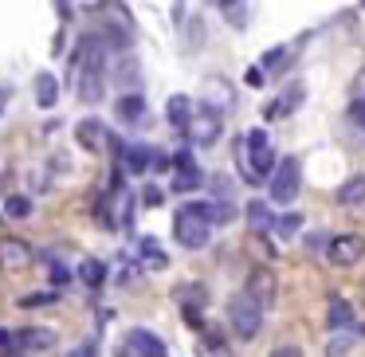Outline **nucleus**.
Returning a JSON list of instances; mask_svg holds the SVG:
<instances>
[{
  "label": "nucleus",
  "mask_w": 365,
  "mask_h": 357,
  "mask_svg": "<svg viewBox=\"0 0 365 357\" xmlns=\"http://www.w3.org/2000/svg\"><path fill=\"white\" fill-rule=\"evenodd\" d=\"M275 169H279V161H275V150H271L267 130H247L244 134V181L263 185V181H271Z\"/></svg>",
  "instance_id": "nucleus-1"
},
{
  "label": "nucleus",
  "mask_w": 365,
  "mask_h": 357,
  "mask_svg": "<svg viewBox=\"0 0 365 357\" xmlns=\"http://www.w3.org/2000/svg\"><path fill=\"white\" fill-rule=\"evenodd\" d=\"M173 236H177V244L181 247H189V252H200V247L212 239V220H208V212H205V205H185V208H177V216H173Z\"/></svg>",
  "instance_id": "nucleus-2"
},
{
  "label": "nucleus",
  "mask_w": 365,
  "mask_h": 357,
  "mask_svg": "<svg viewBox=\"0 0 365 357\" xmlns=\"http://www.w3.org/2000/svg\"><path fill=\"white\" fill-rule=\"evenodd\" d=\"M228 322H232V330H236L244 341H252L255 333L263 330V306H255L247 294H236V299L228 302Z\"/></svg>",
  "instance_id": "nucleus-3"
},
{
  "label": "nucleus",
  "mask_w": 365,
  "mask_h": 357,
  "mask_svg": "<svg viewBox=\"0 0 365 357\" xmlns=\"http://www.w3.org/2000/svg\"><path fill=\"white\" fill-rule=\"evenodd\" d=\"M299 181H302L299 157H283L279 169L271 173V200H275V205H291V200L299 197Z\"/></svg>",
  "instance_id": "nucleus-4"
},
{
  "label": "nucleus",
  "mask_w": 365,
  "mask_h": 357,
  "mask_svg": "<svg viewBox=\"0 0 365 357\" xmlns=\"http://www.w3.org/2000/svg\"><path fill=\"white\" fill-rule=\"evenodd\" d=\"M220 130H224V118H220V114H212V110H205V106H200V110L192 114L185 138H189L192 145H200V150H212V145L220 142Z\"/></svg>",
  "instance_id": "nucleus-5"
},
{
  "label": "nucleus",
  "mask_w": 365,
  "mask_h": 357,
  "mask_svg": "<svg viewBox=\"0 0 365 357\" xmlns=\"http://www.w3.org/2000/svg\"><path fill=\"white\" fill-rule=\"evenodd\" d=\"M200 98H205V110H212V114L224 118V114L236 106V87H232L224 75H208L205 87H200Z\"/></svg>",
  "instance_id": "nucleus-6"
},
{
  "label": "nucleus",
  "mask_w": 365,
  "mask_h": 357,
  "mask_svg": "<svg viewBox=\"0 0 365 357\" xmlns=\"http://www.w3.org/2000/svg\"><path fill=\"white\" fill-rule=\"evenodd\" d=\"M244 294L255 302V306H263L267 310L271 302H275V294H279V279H275V271L271 267H252V275H247V283H244Z\"/></svg>",
  "instance_id": "nucleus-7"
},
{
  "label": "nucleus",
  "mask_w": 365,
  "mask_h": 357,
  "mask_svg": "<svg viewBox=\"0 0 365 357\" xmlns=\"http://www.w3.org/2000/svg\"><path fill=\"white\" fill-rule=\"evenodd\" d=\"M361 255H365V239L354 236V232H346V236H334L330 244H326V259H330L334 267H354Z\"/></svg>",
  "instance_id": "nucleus-8"
},
{
  "label": "nucleus",
  "mask_w": 365,
  "mask_h": 357,
  "mask_svg": "<svg viewBox=\"0 0 365 357\" xmlns=\"http://www.w3.org/2000/svg\"><path fill=\"white\" fill-rule=\"evenodd\" d=\"M173 299L181 302L185 318H189L192 326H200V306H208V286L205 283H177Z\"/></svg>",
  "instance_id": "nucleus-9"
},
{
  "label": "nucleus",
  "mask_w": 365,
  "mask_h": 357,
  "mask_svg": "<svg viewBox=\"0 0 365 357\" xmlns=\"http://www.w3.org/2000/svg\"><path fill=\"white\" fill-rule=\"evenodd\" d=\"M75 95H79V103H103L106 95V71L103 67H79V79H75Z\"/></svg>",
  "instance_id": "nucleus-10"
},
{
  "label": "nucleus",
  "mask_w": 365,
  "mask_h": 357,
  "mask_svg": "<svg viewBox=\"0 0 365 357\" xmlns=\"http://www.w3.org/2000/svg\"><path fill=\"white\" fill-rule=\"evenodd\" d=\"M122 357H165V341L150 330H130L126 346H122Z\"/></svg>",
  "instance_id": "nucleus-11"
},
{
  "label": "nucleus",
  "mask_w": 365,
  "mask_h": 357,
  "mask_svg": "<svg viewBox=\"0 0 365 357\" xmlns=\"http://www.w3.org/2000/svg\"><path fill=\"white\" fill-rule=\"evenodd\" d=\"M32 244H24L20 236H4L0 239V267L4 271H24L32 263Z\"/></svg>",
  "instance_id": "nucleus-12"
},
{
  "label": "nucleus",
  "mask_w": 365,
  "mask_h": 357,
  "mask_svg": "<svg viewBox=\"0 0 365 357\" xmlns=\"http://www.w3.org/2000/svg\"><path fill=\"white\" fill-rule=\"evenodd\" d=\"M302 98H307V87H302V83H291V87L283 90V95H279V98H271V103L263 106V122H275V118H287V114H291L294 106L302 103Z\"/></svg>",
  "instance_id": "nucleus-13"
},
{
  "label": "nucleus",
  "mask_w": 365,
  "mask_h": 357,
  "mask_svg": "<svg viewBox=\"0 0 365 357\" xmlns=\"http://www.w3.org/2000/svg\"><path fill=\"white\" fill-rule=\"evenodd\" d=\"M153 153L158 150H150V145H142V142H130V145H122V153H118V169L122 173H145V169H153Z\"/></svg>",
  "instance_id": "nucleus-14"
},
{
  "label": "nucleus",
  "mask_w": 365,
  "mask_h": 357,
  "mask_svg": "<svg viewBox=\"0 0 365 357\" xmlns=\"http://www.w3.org/2000/svg\"><path fill=\"white\" fill-rule=\"evenodd\" d=\"M75 138H79V145L87 153H103L106 150V126L98 118H83L79 126H75Z\"/></svg>",
  "instance_id": "nucleus-15"
},
{
  "label": "nucleus",
  "mask_w": 365,
  "mask_h": 357,
  "mask_svg": "<svg viewBox=\"0 0 365 357\" xmlns=\"http://www.w3.org/2000/svg\"><path fill=\"white\" fill-rule=\"evenodd\" d=\"M114 114H118L126 126H145V122H150V110H145L142 95H122L118 103H114Z\"/></svg>",
  "instance_id": "nucleus-16"
},
{
  "label": "nucleus",
  "mask_w": 365,
  "mask_h": 357,
  "mask_svg": "<svg viewBox=\"0 0 365 357\" xmlns=\"http://www.w3.org/2000/svg\"><path fill=\"white\" fill-rule=\"evenodd\" d=\"M247 232L252 236H267V232H275V216H271L267 200H247Z\"/></svg>",
  "instance_id": "nucleus-17"
},
{
  "label": "nucleus",
  "mask_w": 365,
  "mask_h": 357,
  "mask_svg": "<svg viewBox=\"0 0 365 357\" xmlns=\"http://www.w3.org/2000/svg\"><path fill=\"white\" fill-rule=\"evenodd\" d=\"M192 114H197V106H192V98H189V95H173V98H169V103H165V118L173 122V126L181 130V134H185V130H189Z\"/></svg>",
  "instance_id": "nucleus-18"
},
{
  "label": "nucleus",
  "mask_w": 365,
  "mask_h": 357,
  "mask_svg": "<svg viewBox=\"0 0 365 357\" xmlns=\"http://www.w3.org/2000/svg\"><path fill=\"white\" fill-rule=\"evenodd\" d=\"M16 346L20 349H51V346H56V330H48V326H28V330H16Z\"/></svg>",
  "instance_id": "nucleus-19"
},
{
  "label": "nucleus",
  "mask_w": 365,
  "mask_h": 357,
  "mask_svg": "<svg viewBox=\"0 0 365 357\" xmlns=\"http://www.w3.org/2000/svg\"><path fill=\"white\" fill-rule=\"evenodd\" d=\"M326 322H330V330H334V333L354 330V306H349L346 299H338V294H334L330 306H326Z\"/></svg>",
  "instance_id": "nucleus-20"
},
{
  "label": "nucleus",
  "mask_w": 365,
  "mask_h": 357,
  "mask_svg": "<svg viewBox=\"0 0 365 357\" xmlns=\"http://www.w3.org/2000/svg\"><path fill=\"white\" fill-rule=\"evenodd\" d=\"M36 103H40L43 110H51V106L59 103V79H56L51 71L36 75Z\"/></svg>",
  "instance_id": "nucleus-21"
},
{
  "label": "nucleus",
  "mask_w": 365,
  "mask_h": 357,
  "mask_svg": "<svg viewBox=\"0 0 365 357\" xmlns=\"http://www.w3.org/2000/svg\"><path fill=\"white\" fill-rule=\"evenodd\" d=\"M361 200H365V177H349V181L338 189V205L354 208V205H361Z\"/></svg>",
  "instance_id": "nucleus-22"
},
{
  "label": "nucleus",
  "mask_w": 365,
  "mask_h": 357,
  "mask_svg": "<svg viewBox=\"0 0 365 357\" xmlns=\"http://www.w3.org/2000/svg\"><path fill=\"white\" fill-rule=\"evenodd\" d=\"M357 338H361V333H357V326H354V330L334 333V338H330V346H326V357H346L349 349L357 346Z\"/></svg>",
  "instance_id": "nucleus-23"
},
{
  "label": "nucleus",
  "mask_w": 365,
  "mask_h": 357,
  "mask_svg": "<svg viewBox=\"0 0 365 357\" xmlns=\"http://www.w3.org/2000/svg\"><path fill=\"white\" fill-rule=\"evenodd\" d=\"M79 279H83L87 286H95V291H98V286L106 283V263H103V259H83Z\"/></svg>",
  "instance_id": "nucleus-24"
},
{
  "label": "nucleus",
  "mask_w": 365,
  "mask_h": 357,
  "mask_svg": "<svg viewBox=\"0 0 365 357\" xmlns=\"http://www.w3.org/2000/svg\"><path fill=\"white\" fill-rule=\"evenodd\" d=\"M220 12L232 28H247V20H252V9H247V4H236V0H224Z\"/></svg>",
  "instance_id": "nucleus-25"
},
{
  "label": "nucleus",
  "mask_w": 365,
  "mask_h": 357,
  "mask_svg": "<svg viewBox=\"0 0 365 357\" xmlns=\"http://www.w3.org/2000/svg\"><path fill=\"white\" fill-rule=\"evenodd\" d=\"M205 212H208V220H212V228H216V224H228L232 216H236V205H232V200H208Z\"/></svg>",
  "instance_id": "nucleus-26"
},
{
  "label": "nucleus",
  "mask_w": 365,
  "mask_h": 357,
  "mask_svg": "<svg viewBox=\"0 0 365 357\" xmlns=\"http://www.w3.org/2000/svg\"><path fill=\"white\" fill-rule=\"evenodd\" d=\"M138 252H142V263H150V267L153 271H161V267H165V252H161V247L158 244H153V239H142V244H138Z\"/></svg>",
  "instance_id": "nucleus-27"
},
{
  "label": "nucleus",
  "mask_w": 365,
  "mask_h": 357,
  "mask_svg": "<svg viewBox=\"0 0 365 357\" xmlns=\"http://www.w3.org/2000/svg\"><path fill=\"white\" fill-rule=\"evenodd\" d=\"M51 302H59L56 291H32V294H20V306L24 310H40V306H51Z\"/></svg>",
  "instance_id": "nucleus-28"
},
{
  "label": "nucleus",
  "mask_w": 365,
  "mask_h": 357,
  "mask_svg": "<svg viewBox=\"0 0 365 357\" xmlns=\"http://www.w3.org/2000/svg\"><path fill=\"white\" fill-rule=\"evenodd\" d=\"M197 357H232V349L220 338H200L197 341Z\"/></svg>",
  "instance_id": "nucleus-29"
},
{
  "label": "nucleus",
  "mask_w": 365,
  "mask_h": 357,
  "mask_svg": "<svg viewBox=\"0 0 365 357\" xmlns=\"http://www.w3.org/2000/svg\"><path fill=\"white\" fill-rule=\"evenodd\" d=\"M299 228H302V216H299V212H287V216H279V220H275V232H279L283 239L299 236Z\"/></svg>",
  "instance_id": "nucleus-30"
},
{
  "label": "nucleus",
  "mask_w": 365,
  "mask_h": 357,
  "mask_svg": "<svg viewBox=\"0 0 365 357\" xmlns=\"http://www.w3.org/2000/svg\"><path fill=\"white\" fill-rule=\"evenodd\" d=\"M4 212H9L12 220H24V216H32V200L28 197H9L4 200Z\"/></svg>",
  "instance_id": "nucleus-31"
},
{
  "label": "nucleus",
  "mask_w": 365,
  "mask_h": 357,
  "mask_svg": "<svg viewBox=\"0 0 365 357\" xmlns=\"http://www.w3.org/2000/svg\"><path fill=\"white\" fill-rule=\"evenodd\" d=\"M205 185V177L200 173H173V192H192Z\"/></svg>",
  "instance_id": "nucleus-32"
},
{
  "label": "nucleus",
  "mask_w": 365,
  "mask_h": 357,
  "mask_svg": "<svg viewBox=\"0 0 365 357\" xmlns=\"http://www.w3.org/2000/svg\"><path fill=\"white\" fill-rule=\"evenodd\" d=\"M114 79H118L122 87H138V63L134 59H122V67L114 71Z\"/></svg>",
  "instance_id": "nucleus-33"
},
{
  "label": "nucleus",
  "mask_w": 365,
  "mask_h": 357,
  "mask_svg": "<svg viewBox=\"0 0 365 357\" xmlns=\"http://www.w3.org/2000/svg\"><path fill=\"white\" fill-rule=\"evenodd\" d=\"M247 247L252 252H259V259H263V267H267L271 259H275V247L267 244V236H247Z\"/></svg>",
  "instance_id": "nucleus-34"
},
{
  "label": "nucleus",
  "mask_w": 365,
  "mask_h": 357,
  "mask_svg": "<svg viewBox=\"0 0 365 357\" xmlns=\"http://www.w3.org/2000/svg\"><path fill=\"white\" fill-rule=\"evenodd\" d=\"M283 63H287V48H271V51H263V59H259L263 71H267V67L275 71V67H283Z\"/></svg>",
  "instance_id": "nucleus-35"
},
{
  "label": "nucleus",
  "mask_w": 365,
  "mask_h": 357,
  "mask_svg": "<svg viewBox=\"0 0 365 357\" xmlns=\"http://www.w3.org/2000/svg\"><path fill=\"white\" fill-rule=\"evenodd\" d=\"M138 205L158 208V205H161V189H158V185H145V189H142V197H138Z\"/></svg>",
  "instance_id": "nucleus-36"
},
{
  "label": "nucleus",
  "mask_w": 365,
  "mask_h": 357,
  "mask_svg": "<svg viewBox=\"0 0 365 357\" xmlns=\"http://www.w3.org/2000/svg\"><path fill=\"white\" fill-rule=\"evenodd\" d=\"M349 118H354V126L365 134V98H357V103L349 106Z\"/></svg>",
  "instance_id": "nucleus-37"
},
{
  "label": "nucleus",
  "mask_w": 365,
  "mask_h": 357,
  "mask_svg": "<svg viewBox=\"0 0 365 357\" xmlns=\"http://www.w3.org/2000/svg\"><path fill=\"white\" fill-rule=\"evenodd\" d=\"M244 79H247V87H255V90H259L263 83H267V75H263V67H247V75H244Z\"/></svg>",
  "instance_id": "nucleus-38"
},
{
  "label": "nucleus",
  "mask_w": 365,
  "mask_h": 357,
  "mask_svg": "<svg viewBox=\"0 0 365 357\" xmlns=\"http://www.w3.org/2000/svg\"><path fill=\"white\" fill-rule=\"evenodd\" d=\"M67 279H71V271H67L63 263H51V283H56V286H63Z\"/></svg>",
  "instance_id": "nucleus-39"
},
{
  "label": "nucleus",
  "mask_w": 365,
  "mask_h": 357,
  "mask_svg": "<svg viewBox=\"0 0 365 357\" xmlns=\"http://www.w3.org/2000/svg\"><path fill=\"white\" fill-rule=\"evenodd\" d=\"M271 357H302V349L299 346H279V349H271Z\"/></svg>",
  "instance_id": "nucleus-40"
},
{
  "label": "nucleus",
  "mask_w": 365,
  "mask_h": 357,
  "mask_svg": "<svg viewBox=\"0 0 365 357\" xmlns=\"http://www.w3.org/2000/svg\"><path fill=\"white\" fill-rule=\"evenodd\" d=\"M165 165H169V157H165V153L158 150V153H153V173H161V169H165Z\"/></svg>",
  "instance_id": "nucleus-41"
},
{
  "label": "nucleus",
  "mask_w": 365,
  "mask_h": 357,
  "mask_svg": "<svg viewBox=\"0 0 365 357\" xmlns=\"http://www.w3.org/2000/svg\"><path fill=\"white\" fill-rule=\"evenodd\" d=\"M56 12H59V20H71V16H75L71 4H56Z\"/></svg>",
  "instance_id": "nucleus-42"
},
{
  "label": "nucleus",
  "mask_w": 365,
  "mask_h": 357,
  "mask_svg": "<svg viewBox=\"0 0 365 357\" xmlns=\"http://www.w3.org/2000/svg\"><path fill=\"white\" fill-rule=\"evenodd\" d=\"M67 357H95V349H71Z\"/></svg>",
  "instance_id": "nucleus-43"
}]
</instances>
